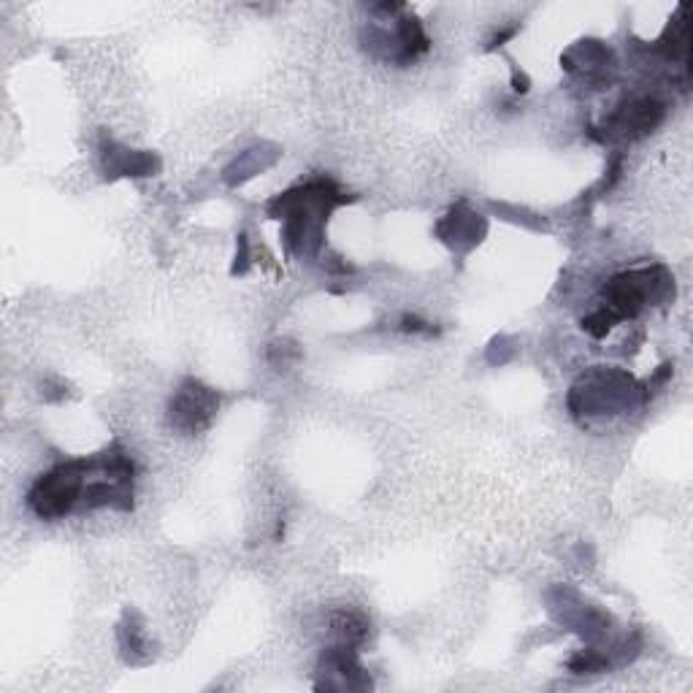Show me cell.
<instances>
[{
    "instance_id": "obj_15",
    "label": "cell",
    "mask_w": 693,
    "mask_h": 693,
    "mask_svg": "<svg viewBox=\"0 0 693 693\" xmlns=\"http://www.w3.org/2000/svg\"><path fill=\"white\" fill-rule=\"evenodd\" d=\"M569 672L574 675H601L610 669V658L601 653L599 647H588V650H580L577 656L569 658Z\"/></svg>"
},
{
    "instance_id": "obj_18",
    "label": "cell",
    "mask_w": 693,
    "mask_h": 693,
    "mask_svg": "<svg viewBox=\"0 0 693 693\" xmlns=\"http://www.w3.org/2000/svg\"><path fill=\"white\" fill-rule=\"evenodd\" d=\"M512 339H507V336H499V339H493L488 347V361L490 363H507L509 358H512V352H515V347H512Z\"/></svg>"
},
{
    "instance_id": "obj_20",
    "label": "cell",
    "mask_w": 693,
    "mask_h": 693,
    "mask_svg": "<svg viewBox=\"0 0 693 693\" xmlns=\"http://www.w3.org/2000/svg\"><path fill=\"white\" fill-rule=\"evenodd\" d=\"M401 328H404V331H412V333H434V328H431V325L423 323V320H417V317H409V315L401 320Z\"/></svg>"
},
{
    "instance_id": "obj_8",
    "label": "cell",
    "mask_w": 693,
    "mask_h": 693,
    "mask_svg": "<svg viewBox=\"0 0 693 693\" xmlns=\"http://www.w3.org/2000/svg\"><path fill=\"white\" fill-rule=\"evenodd\" d=\"M661 120H664V103L656 101V98H639V101L623 103L610 117L607 128L623 139H639V136H647L650 130L658 128Z\"/></svg>"
},
{
    "instance_id": "obj_13",
    "label": "cell",
    "mask_w": 693,
    "mask_h": 693,
    "mask_svg": "<svg viewBox=\"0 0 693 693\" xmlns=\"http://www.w3.org/2000/svg\"><path fill=\"white\" fill-rule=\"evenodd\" d=\"M136 615L133 612H125V620L120 623V647L122 653L128 656V661H133V664H141V661H147L149 658V650H147V639H144V626L141 623H136Z\"/></svg>"
},
{
    "instance_id": "obj_16",
    "label": "cell",
    "mask_w": 693,
    "mask_h": 693,
    "mask_svg": "<svg viewBox=\"0 0 693 693\" xmlns=\"http://www.w3.org/2000/svg\"><path fill=\"white\" fill-rule=\"evenodd\" d=\"M298 358H301V350H298L293 342H287V339L274 342L268 347V363H271L274 369H287V366H293Z\"/></svg>"
},
{
    "instance_id": "obj_5",
    "label": "cell",
    "mask_w": 693,
    "mask_h": 693,
    "mask_svg": "<svg viewBox=\"0 0 693 693\" xmlns=\"http://www.w3.org/2000/svg\"><path fill=\"white\" fill-rule=\"evenodd\" d=\"M220 409L217 390L206 388L198 379H185L168 404V423L182 434H201L212 426Z\"/></svg>"
},
{
    "instance_id": "obj_4",
    "label": "cell",
    "mask_w": 693,
    "mask_h": 693,
    "mask_svg": "<svg viewBox=\"0 0 693 693\" xmlns=\"http://www.w3.org/2000/svg\"><path fill=\"white\" fill-rule=\"evenodd\" d=\"M675 296V277L664 266L637 268L612 277L604 285V309L615 315V320H629L637 317L647 304L653 301H666Z\"/></svg>"
},
{
    "instance_id": "obj_22",
    "label": "cell",
    "mask_w": 693,
    "mask_h": 693,
    "mask_svg": "<svg viewBox=\"0 0 693 693\" xmlns=\"http://www.w3.org/2000/svg\"><path fill=\"white\" fill-rule=\"evenodd\" d=\"M512 87H515V93H528V79L515 71V76H512Z\"/></svg>"
},
{
    "instance_id": "obj_14",
    "label": "cell",
    "mask_w": 693,
    "mask_h": 693,
    "mask_svg": "<svg viewBox=\"0 0 693 693\" xmlns=\"http://www.w3.org/2000/svg\"><path fill=\"white\" fill-rule=\"evenodd\" d=\"M658 49H661L669 60H685V57H688V25H685L683 19V9L677 11V19L666 28L664 38L658 41Z\"/></svg>"
},
{
    "instance_id": "obj_12",
    "label": "cell",
    "mask_w": 693,
    "mask_h": 693,
    "mask_svg": "<svg viewBox=\"0 0 693 693\" xmlns=\"http://www.w3.org/2000/svg\"><path fill=\"white\" fill-rule=\"evenodd\" d=\"M331 634L339 639V645L361 647L369 637V620L355 610H336L331 615Z\"/></svg>"
},
{
    "instance_id": "obj_9",
    "label": "cell",
    "mask_w": 693,
    "mask_h": 693,
    "mask_svg": "<svg viewBox=\"0 0 693 693\" xmlns=\"http://www.w3.org/2000/svg\"><path fill=\"white\" fill-rule=\"evenodd\" d=\"M103 171L109 179L120 176H155L160 171V160L152 152L120 147V144H103Z\"/></svg>"
},
{
    "instance_id": "obj_2",
    "label": "cell",
    "mask_w": 693,
    "mask_h": 693,
    "mask_svg": "<svg viewBox=\"0 0 693 693\" xmlns=\"http://www.w3.org/2000/svg\"><path fill=\"white\" fill-rule=\"evenodd\" d=\"M647 388L620 369L596 366L577 379L566 396L569 412L574 417H604L620 415L647 401Z\"/></svg>"
},
{
    "instance_id": "obj_1",
    "label": "cell",
    "mask_w": 693,
    "mask_h": 693,
    "mask_svg": "<svg viewBox=\"0 0 693 693\" xmlns=\"http://www.w3.org/2000/svg\"><path fill=\"white\" fill-rule=\"evenodd\" d=\"M352 201L344 195L342 187H336L331 179H312L304 185L290 187L279 193L274 201H268V217L285 222L282 239L293 255H317L323 247V231L328 214L342 204Z\"/></svg>"
},
{
    "instance_id": "obj_19",
    "label": "cell",
    "mask_w": 693,
    "mask_h": 693,
    "mask_svg": "<svg viewBox=\"0 0 693 693\" xmlns=\"http://www.w3.org/2000/svg\"><path fill=\"white\" fill-rule=\"evenodd\" d=\"M250 268V247H247V236L241 233L239 236V252H236V266H233V274H244Z\"/></svg>"
},
{
    "instance_id": "obj_17",
    "label": "cell",
    "mask_w": 693,
    "mask_h": 693,
    "mask_svg": "<svg viewBox=\"0 0 693 693\" xmlns=\"http://www.w3.org/2000/svg\"><path fill=\"white\" fill-rule=\"evenodd\" d=\"M615 323H618V320H615V315H612V312H607V309L601 306V309H596L593 315L585 317L583 331L591 333L593 339H601V336H607V331H610Z\"/></svg>"
},
{
    "instance_id": "obj_6",
    "label": "cell",
    "mask_w": 693,
    "mask_h": 693,
    "mask_svg": "<svg viewBox=\"0 0 693 693\" xmlns=\"http://www.w3.org/2000/svg\"><path fill=\"white\" fill-rule=\"evenodd\" d=\"M320 683L328 691H369L371 677L358 661V647L333 645L320 658Z\"/></svg>"
},
{
    "instance_id": "obj_10",
    "label": "cell",
    "mask_w": 693,
    "mask_h": 693,
    "mask_svg": "<svg viewBox=\"0 0 693 693\" xmlns=\"http://www.w3.org/2000/svg\"><path fill=\"white\" fill-rule=\"evenodd\" d=\"M561 63L569 74L596 82L599 76L607 74V68H612V52L601 41H580L561 57Z\"/></svg>"
},
{
    "instance_id": "obj_21",
    "label": "cell",
    "mask_w": 693,
    "mask_h": 693,
    "mask_svg": "<svg viewBox=\"0 0 693 693\" xmlns=\"http://www.w3.org/2000/svg\"><path fill=\"white\" fill-rule=\"evenodd\" d=\"M518 30H520V25H515V28H509V30H501L499 36L493 38V41H490V44H488V52H490V49L501 47V44H504V41H509V38H512V36H518Z\"/></svg>"
},
{
    "instance_id": "obj_7",
    "label": "cell",
    "mask_w": 693,
    "mask_h": 693,
    "mask_svg": "<svg viewBox=\"0 0 693 693\" xmlns=\"http://www.w3.org/2000/svg\"><path fill=\"white\" fill-rule=\"evenodd\" d=\"M485 233H488V222L482 220L480 214H474L466 204H458L455 209H450L444 220L436 222V236L458 252L477 247L485 239Z\"/></svg>"
},
{
    "instance_id": "obj_11",
    "label": "cell",
    "mask_w": 693,
    "mask_h": 693,
    "mask_svg": "<svg viewBox=\"0 0 693 693\" xmlns=\"http://www.w3.org/2000/svg\"><path fill=\"white\" fill-rule=\"evenodd\" d=\"M277 158H279L277 147H268V144H263V147H252L247 149V152H241L239 158L225 168L222 179H225L231 187H239L244 185L247 179H252V176H258L260 171H266V168L274 166Z\"/></svg>"
},
{
    "instance_id": "obj_3",
    "label": "cell",
    "mask_w": 693,
    "mask_h": 693,
    "mask_svg": "<svg viewBox=\"0 0 693 693\" xmlns=\"http://www.w3.org/2000/svg\"><path fill=\"white\" fill-rule=\"evenodd\" d=\"M93 474V458H74L57 463L55 469L41 474L28 493L30 512L41 520H60L82 507L84 490Z\"/></svg>"
}]
</instances>
